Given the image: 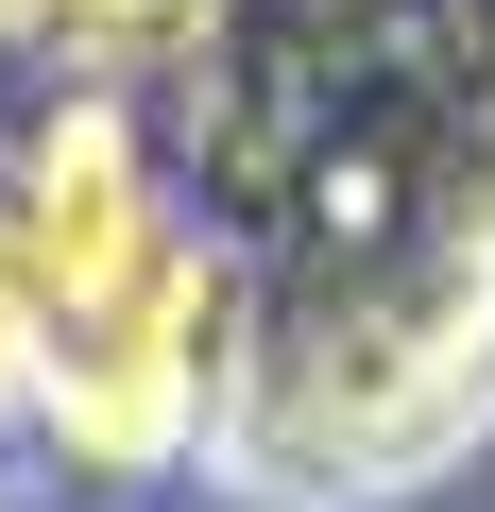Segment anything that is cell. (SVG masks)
Wrapping results in <instances>:
<instances>
[{
    "label": "cell",
    "instance_id": "6da1fadb",
    "mask_svg": "<svg viewBox=\"0 0 495 512\" xmlns=\"http://www.w3.org/2000/svg\"><path fill=\"white\" fill-rule=\"evenodd\" d=\"M461 427H495V274H461L427 325H376L342 376H291L257 427H239V461H257L274 495H393Z\"/></svg>",
    "mask_w": 495,
    "mask_h": 512
},
{
    "label": "cell",
    "instance_id": "3957f363",
    "mask_svg": "<svg viewBox=\"0 0 495 512\" xmlns=\"http://www.w3.org/2000/svg\"><path fill=\"white\" fill-rule=\"evenodd\" d=\"M18 239H35L52 308L120 291L137 256H154V205H137V137H120V103H52V120H35V154H18Z\"/></svg>",
    "mask_w": 495,
    "mask_h": 512
},
{
    "label": "cell",
    "instance_id": "5b68a950",
    "mask_svg": "<svg viewBox=\"0 0 495 512\" xmlns=\"http://www.w3.org/2000/svg\"><path fill=\"white\" fill-rule=\"evenodd\" d=\"M18 18H52V0H0V35H18Z\"/></svg>",
    "mask_w": 495,
    "mask_h": 512
},
{
    "label": "cell",
    "instance_id": "277c9868",
    "mask_svg": "<svg viewBox=\"0 0 495 512\" xmlns=\"http://www.w3.org/2000/svg\"><path fill=\"white\" fill-rule=\"evenodd\" d=\"M35 376H52V274H35V239L0 222V410H35Z\"/></svg>",
    "mask_w": 495,
    "mask_h": 512
},
{
    "label": "cell",
    "instance_id": "7a4b0ae2",
    "mask_svg": "<svg viewBox=\"0 0 495 512\" xmlns=\"http://www.w3.org/2000/svg\"><path fill=\"white\" fill-rule=\"evenodd\" d=\"M205 256H137L120 291H86V308H52V376H35V410H52V444L86 461V478H154L171 444H188V410H205Z\"/></svg>",
    "mask_w": 495,
    "mask_h": 512
}]
</instances>
